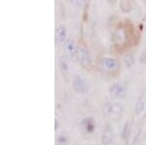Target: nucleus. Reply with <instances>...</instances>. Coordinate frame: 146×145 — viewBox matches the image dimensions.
I'll use <instances>...</instances> for the list:
<instances>
[{
    "instance_id": "dca6fc26",
    "label": "nucleus",
    "mask_w": 146,
    "mask_h": 145,
    "mask_svg": "<svg viewBox=\"0 0 146 145\" xmlns=\"http://www.w3.org/2000/svg\"><path fill=\"white\" fill-rule=\"evenodd\" d=\"M82 2V0H78V3H81Z\"/></svg>"
},
{
    "instance_id": "6e6552de",
    "label": "nucleus",
    "mask_w": 146,
    "mask_h": 145,
    "mask_svg": "<svg viewBox=\"0 0 146 145\" xmlns=\"http://www.w3.org/2000/svg\"><path fill=\"white\" fill-rule=\"evenodd\" d=\"M65 38H66V28L65 26H58L56 31V40L58 44H62L64 42Z\"/></svg>"
},
{
    "instance_id": "0eeeda50",
    "label": "nucleus",
    "mask_w": 146,
    "mask_h": 145,
    "mask_svg": "<svg viewBox=\"0 0 146 145\" xmlns=\"http://www.w3.org/2000/svg\"><path fill=\"white\" fill-rule=\"evenodd\" d=\"M101 65L107 70H116L118 68V62L114 58H104L101 60Z\"/></svg>"
},
{
    "instance_id": "20e7f679",
    "label": "nucleus",
    "mask_w": 146,
    "mask_h": 145,
    "mask_svg": "<svg viewBox=\"0 0 146 145\" xmlns=\"http://www.w3.org/2000/svg\"><path fill=\"white\" fill-rule=\"evenodd\" d=\"M114 139V134H113L112 127L110 125H105L104 128L101 134V143L102 145H110Z\"/></svg>"
},
{
    "instance_id": "1a4fd4ad",
    "label": "nucleus",
    "mask_w": 146,
    "mask_h": 145,
    "mask_svg": "<svg viewBox=\"0 0 146 145\" xmlns=\"http://www.w3.org/2000/svg\"><path fill=\"white\" fill-rule=\"evenodd\" d=\"M144 107H145V99L144 97H141L139 99L137 100L135 107V112L136 115H140L141 113L144 110Z\"/></svg>"
},
{
    "instance_id": "4468645a",
    "label": "nucleus",
    "mask_w": 146,
    "mask_h": 145,
    "mask_svg": "<svg viewBox=\"0 0 146 145\" xmlns=\"http://www.w3.org/2000/svg\"><path fill=\"white\" fill-rule=\"evenodd\" d=\"M133 57H131V56H129L128 58H126V64H128V62L129 60H133ZM133 64V62H131V64H129V66H131V64Z\"/></svg>"
},
{
    "instance_id": "a211bd4d",
    "label": "nucleus",
    "mask_w": 146,
    "mask_h": 145,
    "mask_svg": "<svg viewBox=\"0 0 146 145\" xmlns=\"http://www.w3.org/2000/svg\"><path fill=\"white\" fill-rule=\"evenodd\" d=\"M71 1H72V0H71Z\"/></svg>"
},
{
    "instance_id": "423d86ee",
    "label": "nucleus",
    "mask_w": 146,
    "mask_h": 145,
    "mask_svg": "<svg viewBox=\"0 0 146 145\" xmlns=\"http://www.w3.org/2000/svg\"><path fill=\"white\" fill-rule=\"evenodd\" d=\"M78 58H79V62L80 64L84 66H90L91 64V57H90V54L88 53V51L84 48V47H80L78 52Z\"/></svg>"
},
{
    "instance_id": "f8f14e48",
    "label": "nucleus",
    "mask_w": 146,
    "mask_h": 145,
    "mask_svg": "<svg viewBox=\"0 0 146 145\" xmlns=\"http://www.w3.org/2000/svg\"><path fill=\"white\" fill-rule=\"evenodd\" d=\"M56 143L58 145H67L68 143V138L66 135L64 134H60L56 138Z\"/></svg>"
},
{
    "instance_id": "ddd939ff",
    "label": "nucleus",
    "mask_w": 146,
    "mask_h": 145,
    "mask_svg": "<svg viewBox=\"0 0 146 145\" xmlns=\"http://www.w3.org/2000/svg\"><path fill=\"white\" fill-rule=\"evenodd\" d=\"M60 71L62 72V74H65L68 70V64H67V62L65 60H60Z\"/></svg>"
},
{
    "instance_id": "7ed1b4c3",
    "label": "nucleus",
    "mask_w": 146,
    "mask_h": 145,
    "mask_svg": "<svg viewBox=\"0 0 146 145\" xmlns=\"http://www.w3.org/2000/svg\"><path fill=\"white\" fill-rule=\"evenodd\" d=\"M109 93L115 99H123L126 95V89L122 84L114 83L109 88Z\"/></svg>"
},
{
    "instance_id": "9b49d317",
    "label": "nucleus",
    "mask_w": 146,
    "mask_h": 145,
    "mask_svg": "<svg viewBox=\"0 0 146 145\" xmlns=\"http://www.w3.org/2000/svg\"><path fill=\"white\" fill-rule=\"evenodd\" d=\"M65 48L71 56H74L75 53H76V46H75V43L73 40H68L65 44Z\"/></svg>"
},
{
    "instance_id": "f03ea898",
    "label": "nucleus",
    "mask_w": 146,
    "mask_h": 145,
    "mask_svg": "<svg viewBox=\"0 0 146 145\" xmlns=\"http://www.w3.org/2000/svg\"><path fill=\"white\" fill-rule=\"evenodd\" d=\"M80 127L86 134H93L96 127L95 119L92 117H86V118L82 119V121L80 122Z\"/></svg>"
},
{
    "instance_id": "39448f33",
    "label": "nucleus",
    "mask_w": 146,
    "mask_h": 145,
    "mask_svg": "<svg viewBox=\"0 0 146 145\" xmlns=\"http://www.w3.org/2000/svg\"><path fill=\"white\" fill-rule=\"evenodd\" d=\"M122 111H123L122 105L119 103H110L105 107V113L111 118H117L121 116Z\"/></svg>"
},
{
    "instance_id": "9d476101",
    "label": "nucleus",
    "mask_w": 146,
    "mask_h": 145,
    "mask_svg": "<svg viewBox=\"0 0 146 145\" xmlns=\"http://www.w3.org/2000/svg\"><path fill=\"white\" fill-rule=\"evenodd\" d=\"M131 127L129 123H126L124 126L123 132H122V138L124 140H128L129 135H131Z\"/></svg>"
},
{
    "instance_id": "f257e3e1",
    "label": "nucleus",
    "mask_w": 146,
    "mask_h": 145,
    "mask_svg": "<svg viewBox=\"0 0 146 145\" xmlns=\"http://www.w3.org/2000/svg\"><path fill=\"white\" fill-rule=\"evenodd\" d=\"M72 86L75 92L78 93H86L88 92V84L83 77L80 75H74L72 80Z\"/></svg>"
},
{
    "instance_id": "2eb2a0df",
    "label": "nucleus",
    "mask_w": 146,
    "mask_h": 145,
    "mask_svg": "<svg viewBox=\"0 0 146 145\" xmlns=\"http://www.w3.org/2000/svg\"><path fill=\"white\" fill-rule=\"evenodd\" d=\"M55 128H56V130H58V121H55Z\"/></svg>"
},
{
    "instance_id": "f3484780",
    "label": "nucleus",
    "mask_w": 146,
    "mask_h": 145,
    "mask_svg": "<svg viewBox=\"0 0 146 145\" xmlns=\"http://www.w3.org/2000/svg\"><path fill=\"white\" fill-rule=\"evenodd\" d=\"M145 145H146V141H145Z\"/></svg>"
}]
</instances>
